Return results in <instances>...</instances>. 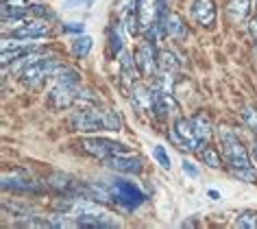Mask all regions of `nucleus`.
<instances>
[{"mask_svg": "<svg viewBox=\"0 0 257 229\" xmlns=\"http://www.w3.org/2000/svg\"><path fill=\"white\" fill-rule=\"evenodd\" d=\"M70 127L72 131L81 133H94V131H120V118L113 111L92 109V107H81L70 116Z\"/></svg>", "mask_w": 257, "mask_h": 229, "instance_id": "1", "label": "nucleus"}, {"mask_svg": "<svg viewBox=\"0 0 257 229\" xmlns=\"http://www.w3.org/2000/svg\"><path fill=\"white\" fill-rule=\"evenodd\" d=\"M220 146H222V155H224V160H227V164L231 166V170H233L237 177H242V179L253 181L255 170H253V166H250L246 149L242 146V142L237 140L235 133L222 131L220 133Z\"/></svg>", "mask_w": 257, "mask_h": 229, "instance_id": "2", "label": "nucleus"}, {"mask_svg": "<svg viewBox=\"0 0 257 229\" xmlns=\"http://www.w3.org/2000/svg\"><path fill=\"white\" fill-rule=\"evenodd\" d=\"M57 70H61V63L55 57H37L22 70V83L24 85H37L42 79L53 76Z\"/></svg>", "mask_w": 257, "mask_h": 229, "instance_id": "3", "label": "nucleus"}, {"mask_svg": "<svg viewBox=\"0 0 257 229\" xmlns=\"http://www.w3.org/2000/svg\"><path fill=\"white\" fill-rule=\"evenodd\" d=\"M109 192H111V199L118 201L120 205H124L126 209H136L144 203V194L138 186H133L131 181L124 179H115L109 186Z\"/></svg>", "mask_w": 257, "mask_h": 229, "instance_id": "4", "label": "nucleus"}, {"mask_svg": "<svg viewBox=\"0 0 257 229\" xmlns=\"http://www.w3.org/2000/svg\"><path fill=\"white\" fill-rule=\"evenodd\" d=\"M79 149L85 151L87 155L100 157V160H107V157L118 155V153H126V146L122 142L107 140V138H83L79 142Z\"/></svg>", "mask_w": 257, "mask_h": 229, "instance_id": "5", "label": "nucleus"}, {"mask_svg": "<svg viewBox=\"0 0 257 229\" xmlns=\"http://www.w3.org/2000/svg\"><path fill=\"white\" fill-rule=\"evenodd\" d=\"M172 140L188 151H196L198 146H203L194 131V125H192V120H188V118H177L175 129H172Z\"/></svg>", "mask_w": 257, "mask_h": 229, "instance_id": "6", "label": "nucleus"}, {"mask_svg": "<svg viewBox=\"0 0 257 229\" xmlns=\"http://www.w3.org/2000/svg\"><path fill=\"white\" fill-rule=\"evenodd\" d=\"M107 166L118 173H126V175H138L144 168L142 160L138 155H128V153H118V155L107 157Z\"/></svg>", "mask_w": 257, "mask_h": 229, "instance_id": "7", "label": "nucleus"}, {"mask_svg": "<svg viewBox=\"0 0 257 229\" xmlns=\"http://www.w3.org/2000/svg\"><path fill=\"white\" fill-rule=\"evenodd\" d=\"M131 100L140 111H155V90H151L149 85L136 83L131 87Z\"/></svg>", "mask_w": 257, "mask_h": 229, "instance_id": "8", "label": "nucleus"}, {"mask_svg": "<svg viewBox=\"0 0 257 229\" xmlns=\"http://www.w3.org/2000/svg\"><path fill=\"white\" fill-rule=\"evenodd\" d=\"M192 18L203 24V27H211L216 20V7H214V0H194L190 7Z\"/></svg>", "mask_w": 257, "mask_h": 229, "instance_id": "9", "label": "nucleus"}, {"mask_svg": "<svg viewBox=\"0 0 257 229\" xmlns=\"http://www.w3.org/2000/svg\"><path fill=\"white\" fill-rule=\"evenodd\" d=\"M136 61H138V68L144 76L149 74H155V66H157V55H155V48H153V42H146L140 46L138 55H136Z\"/></svg>", "mask_w": 257, "mask_h": 229, "instance_id": "10", "label": "nucleus"}, {"mask_svg": "<svg viewBox=\"0 0 257 229\" xmlns=\"http://www.w3.org/2000/svg\"><path fill=\"white\" fill-rule=\"evenodd\" d=\"M76 225L79 227H118V222L111 220L105 212H85V214H76Z\"/></svg>", "mask_w": 257, "mask_h": 229, "instance_id": "11", "label": "nucleus"}, {"mask_svg": "<svg viewBox=\"0 0 257 229\" xmlns=\"http://www.w3.org/2000/svg\"><path fill=\"white\" fill-rule=\"evenodd\" d=\"M155 113L157 116H172L177 113V103L172 98V92H164L155 87Z\"/></svg>", "mask_w": 257, "mask_h": 229, "instance_id": "12", "label": "nucleus"}, {"mask_svg": "<svg viewBox=\"0 0 257 229\" xmlns=\"http://www.w3.org/2000/svg\"><path fill=\"white\" fill-rule=\"evenodd\" d=\"M159 24H162L164 35H168V37H181L185 33V24L181 20V16H177V14L164 16V20H159Z\"/></svg>", "mask_w": 257, "mask_h": 229, "instance_id": "13", "label": "nucleus"}, {"mask_svg": "<svg viewBox=\"0 0 257 229\" xmlns=\"http://www.w3.org/2000/svg\"><path fill=\"white\" fill-rule=\"evenodd\" d=\"M155 14H157V0H140L138 3V16H140V27L142 29H151Z\"/></svg>", "mask_w": 257, "mask_h": 229, "instance_id": "14", "label": "nucleus"}, {"mask_svg": "<svg viewBox=\"0 0 257 229\" xmlns=\"http://www.w3.org/2000/svg\"><path fill=\"white\" fill-rule=\"evenodd\" d=\"M44 33H48V24L31 22V24H24V27L11 31V37L14 40H27V37H42Z\"/></svg>", "mask_w": 257, "mask_h": 229, "instance_id": "15", "label": "nucleus"}, {"mask_svg": "<svg viewBox=\"0 0 257 229\" xmlns=\"http://www.w3.org/2000/svg\"><path fill=\"white\" fill-rule=\"evenodd\" d=\"M250 11V0H229L227 3V16L231 22H242Z\"/></svg>", "mask_w": 257, "mask_h": 229, "instance_id": "16", "label": "nucleus"}, {"mask_svg": "<svg viewBox=\"0 0 257 229\" xmlns=\"http://www.w3.org/2000/svg\"><path fill=\"white\" fill-rule=\"evenodd\" d=\"M136 66H138V61H133L131 55L122 50V53H120V68H122V81H124V85L133 87V79H136Z\"/></svg>", "mask_w": 257, "mask_h": 229, "instance_id": "17", "label": "nucleus"}, {"mask_svg": "<svg viewBox=\"0 0 257 229\" xmlns=\"http://www.w3.org/2000/svg\"><path fill=\"white\" fill-rule=\"evenodd\" d=\"M192 125H194V131L198 140H201V144H207V140L211 138V125H209V118L203 116V113H196L194 118H190Z\"/></svg>", "mask_w": 257, "mask_h": 229, "instance_id": "18", "label": "nucleus"}, {"mask_svg": "<svg viewBox=\"0 0 257 229\" xmlns=\"http://www.w3.org/2000/svg\"><path fill=\"white\" fill-rule=\"evenodd\" d=\"M3 190H16V192H31V190H37V186L29 179H16V177H5L3 179Z\"/></svg>", "mask_w": 257, "mask_h": 229, "instance_id": "19", "label": "nucleus"}, {"mask_svg": "<svg viewBox=\"0 0 257 229\" xmlns=\"http://www.w3.org/2000/svg\"><path fill=\"white\" fill-rule=\"evenodd\" d=\"M157 63H159V68H162V72H175L179 68V61L175 59V55H172L170 50H162V53L157 55Z\"/></svg>", "mask_w": 257, "mask_h": 229, "instance_id": "20", "label": "nucleus"}, {"mask_svg": "<svg viewBox=\"0 0 257 229\" xmlns=\"http://www.w3.org/2000/svg\"><path fill=\"white\" fill-rule=\"evenodd\" d=\"M89 50H92V37L89 35H81V37H76V40L72 42V55L74 57H85Z\"/></svg>", "mask_w": 257, "mask_h": 229, "instance_id": "21", "label": "nucleus"}, {"mask_svg": "<svg viewBox=\"0 0 257 229\" xmlns=\"http://www.w3.org/2000/svg\"><path fill=\"white\" fill-rule=\"evenodd\" d=\"M237 227L242 229H257V214L255 212H242L235 220Z\"/></svg>", "mask_w": 257, "mask_h": 229, "instance_id": "22", "label": "nucleus"}, {"mask_svg": "<svg viewBox=\"0 0 257 229\" xmlns=\"http://www.w3.org/2000/svg\"><path fill=\"white\" fill-rule=\"evenodd\" d=\"M203 162L207 164L209 168H218L220 166V155L216 153V149H211V146H207V149H203Z\"/></svg>", "mask_w": 257, "mask_h": 229, "instance_id": "23", "label": "nucleus"}, {"mask_svg": "<svg viewBox=\"0 0 257 229\" xmlns=\"http://www.w3.org/2000/svg\"><path fill=\"white\" fill-rule=\"evenodd\" d=\"M153 157H155V160L159 162V166H162V168H170V155L166 153L164 146L157 144L155 149H153Z\"/></svg>", "mask_w": 257, "mask_h": 229, "instance_id": "24", "label": "nucleus"}, {"mask_svg": "<svg viewBox=\"0 0 257 229\" xmlns=\"http://www.w3.org/2000/svg\"><path fill=\"white\" fill-rule=\"evenodd\" d=\"M122 24H115V27L111 29V50L115 55L122 53V33H120Z\"/></svg>", "mask_w": 257, "mask_h": 229, "instance_id": "25", "label": "nucleus"}, {"mask_svg": "<svg viewBox=\"0 0 257 229\" xmlns=\"http://www.w3.org/2000/svg\"><path fill=\"white\" fill-rule=\"evenodd\" d=\"M242 116H244V120H246V125L257 133V109H253V107H244Z\"/></svg>", "mask_w": 257, "mask_h": 229, "instance_id": "26", "label": "nucleus"}, {"mask_svg": "<svg viewBox=\"0 0 257 229\" xmlns=\"http://www.w3.org/2000/svg\"><path fill=\"white\" fill-rule=\"evenodd\" d=\"M94 0H66L63 7L66 9H76V7H92Z\"/></svg>", "mask_w": 257, "mask_h": 229, "instance_id": "27", "label": "nucleus"}, {"mask_svg": "<svg viewBox=\"0 0 257 229\" xmlns=\"http://www.w3.org/2000/svg\"><path fill=\"white\" fill-rule=\"evenodd\" d=\"M63 33H83V24H76V22L63 24Z\"/></svg>", "mask_w": 257, "mask_h": 229, "instance_id": "28", "label": "nucleus"}, {"mask_svg": "<svg viewBox=\"0 0 257 229\" xmlns=\"http://www.w3.org/2000/svg\"><path fill=\"white\" fill-rule=\"evenodd\" d=\"M33 14H37V16H42V18H53V14H50V11L44 7V5H33Z\"/></svg>", "mask_w": 257, "mask_h": 229, "instance_id": "29", "label": "nucleus"}, {"mask_svg": "<svg viewBox=\"0 0 257 229\" xmlns=\"http://www.w3.org/2000/svg\"><path fill=\"white\" fill-rule=\"evenodd\" d=\"M183 173H185V175H190V177H196V175H198V170L192 166V162H183Z\"/></svg>", "mask_w": 257, "mask_h": 229, "instance_id": "30", "label": "nucleus"}, {"mask_svg": "<svg viewBox=\"0 0 257 229\" xmlns=\"http://www.w3.org/2000/svg\"><path fill=\"white\" fill-rule=\"evenodd\" d=\"M5 5H9V7H27V0H5Z\"/></svg>", "mask_w": 257, "mask_h": 229, "instance_id": "31", "label": "nucleus"}, {"mask_svg": "<svg viewBox=\"0 0 257 229\" xmlns=\"http://www.w3.org/2000/svg\"><path fill=\"white\" fill-rule=\"evenodd\" d=\"M250 31H253V33H255V37H257V20H253V22H250Z\"/></svg>", "mask_w": 257, "mask_h": 229, "instance_id": "32", "label": "nucleus"}, {"mask_svg": "<svg viewBox=\"0 0 257 229\" xmlns=\"http://www.w3.org/2000/svg\"><path fill=\"white\" fill-rule=\"evenodd\" d=\"M255 155H257V140H255Z\"/></svg>", "mask_w": 257, "mask_h": 229, "instance_id": "33", "label": "nucleus"}]
</instances>
